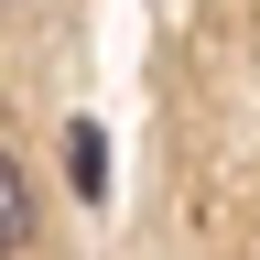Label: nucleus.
<instances>
[{
  "label": "nucleus",
  "mask_w": 260,
  "mask_h": 260,
  "mask_svg": "<svg viewBox=\"0 0 260 260\" xmlns=\"http://www.w3.org/2000/svg\"><path fill=\"white\" fill-rule=\"evenodd\" d=\"M22 239H32V184H22V162L0 152V260H11Z\"/></svg>",
  "instance_id": "nucleus-1"
},
{
  "label": "nucleus",
  "mask_w": 260,
  "mask_h": 260,
  "mask_svg": "<svg viewBox=\"0 0 260 260\" xmlns=\"http://www.w3.org/2000/svg\"><path fill=\"white\" fill-rule=\"evenodd\" d=\"M65 162H76V195H109V141L98 130H65Z\"/></svg>",
  "instance_id": "nucleus-2"
}]
</instances>
